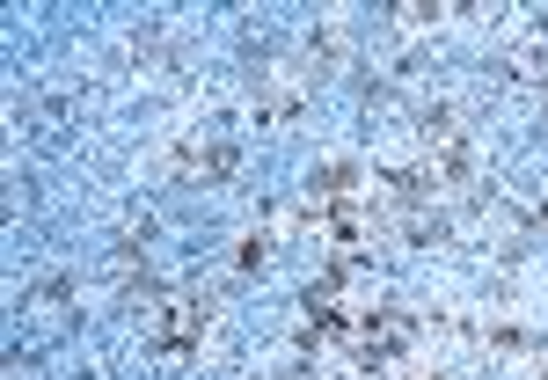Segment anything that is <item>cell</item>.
<instances>
[{"label": "cell", "instance_id": "6da1fadb", "mask_svg": "<svg viewBox=\"0 0 548 380\" xmlns=\"http://www.w3.org/2000/svg\"><path fill=\"white\" fill-rule=\"evenodd\" d=\"M198 337H205V307L176 300V307H161V315H154V344L161 351H198Z\"/></svg>", "mask_w": 548, "mask_h": 380}, {"label": "cell", "instance_id": "7a4b0ae2", "mask_svg": "<svg viewBox=\"0 0 548 380\" xmlns=\"http://www.w3.org/2000/svg\"><path fill=\"white\" fill-rule=\"evenodd\" d=\"M271 264V242H264V234H249V242H242V271H264Z\"/></svg>", "mask_w": 548, "mask_h": 380}]
</instances>
